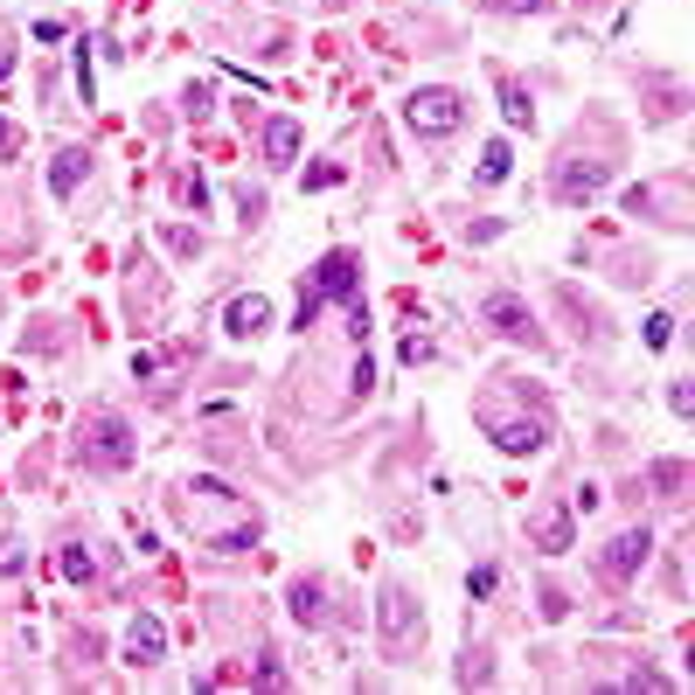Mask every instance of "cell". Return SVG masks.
Instances as JSON below:
<instances>
[{"label": "cell", "mask_w": 695, "mask_h": 695, "mask_svg": "<svg viewBox=\"0 0 695 695\" xmlns=\"http://www.w3.org/2000/svg\"><path fill=\"white\" fill-rule=\"evenodd\" d=\"M175 522H181L188 536H202L216 556H237V550H251V542H257V508L237 494V487H223L209 474H195L175 494Z\"/></svg>", "instance_id": "obj_1"}, {"label": "cell", "mask_w": 695, "mask_h": 695, "mask_svg": "<svg viewBox=\"0 0 695 695\" xmlns=\"http://www.w3.org/2000/svg\"><path fill=\"white\" fill-rule=\"evenodd\" d=\"M56 571H63L70 585H84V577H91V556H84V550H63V556H56Z\"/></svg>", "instance_id": "obj_18"}, {"label": "cell", "mask_w": 695, "mask_h": 695, "mask_svg": "<svg viewBox=\"0 0 695 695\" xmlns=\"http://www.w3.org/2000/svg\"><path fill=\"white\" fill-rule=\"evenodd\" d=\"M84 175H91V154H84V146H63V154H56V167H49V188H56V195H77Z\"/></svg>", "instance_id": "obj_14"}, {"label": "cell", "mask_w": 695, "mask_h": 695, "mask_svg": "<svg viewBox=\"0 0 695 695\" xmlns=\"http://www.w3.org/2000/svg\"><path fill=\"white\" fill-rule=\"evenodd\" d=\"M397 355H404L410 369H418V362H431V341H424V334H404V348H397Z\"/></svg>", "instance_id": "obj_22"}, {"label": "cell", "mask_w": 695, "mask_h": 695, "mask_svg": "<svg viewBox=\"0 0 695 695\" xmlns=\"http://www.w3.org/2000/svg\"><path fill=\"white\" fill-rule=\"evenodd\" d=\"M286 606H292V619H299V626H327V585H321V577H292V591H286Z\"/></svg>", "instance_id": "obj_12"}, {"label": "cell", "mask_w": 695, "mask_h": 695, "mask_svg": "<svg viewBox=\"0 0 695 695\" xmlns=\"http://www.w3.org/2000/svg\"><path fill=\"white\" fill-rule=\"evenodd\" d=\"M181 202H195V209H202V202H209V181H202V175H181Z\"/></svg>", "instance_id": "obj_25"}, {"label": "cell", "mask_w": 695, "mask_h": 695, "mask_svg": "<svg viewBox=\"0 0 695 695\" xmlns=\"http://www.w3.org/2000/svg\"><path fill=\"white\" fill-rule=\"evenodd\" d=\"M265 327H272V299L265 292H237L230 307H223V334H230V341H257Z\"/></svg>", "instance_id": "obj_11"}, {"label": "cell", "mask_w": 695, "mask_h": 695, "mask_svg": "<svg viewBox=\"0 0 695 695\" xmlns=\"http://www.w3.org/2000/svg\"><path fill=\"white\" fill-rule=\"evenodd\" d=\"M404 125L418 140H453L459 125H466V98H459V91H445V84H424V91H410V98H404Z\"/></svg>", "instance_id": "obj_5"}, {"label": "cell", "mask_w": 695, "mask_h": 695, "mask_svg": "<svg viewBox=\"0 0 695 695\" xmlns=\"http://www.w3.org/2000/svg\"><path fill=\"white\" fill-rule=\"evenodd\" d=\"M501 14H550V0H494Z\"/></svg>", "instance_id": "obj_26"}, {"label": "cell", "mask_w": 695, "mask_h": 695, "mask_svg": "<svg viewBox=\"0 0 695 695\" xmlns=\"http://www.w3.org/2000/svg\"><path fill=\"white\" fill-rule=\"evenodd\" d=\"M375 633H383V654H410L424 647V612L410 606L404 585H383V598H375Z\"/></svg>", "instance_id": "obj_6"}, {"label": "cell", "mask_w": 695, "mask_h": 695, "mask_svg": "<svg viewBox=\"0 0 695 695\" xmlns=\"http://www.w3.org/2000/svg\"><path fill=\"white\" fill-rule=\"evenodd\" d=\"M369 383H375V369H369V355L348 369V397H369Z\"/></svg>", "instance_id": "obj_21"}, {"label": "cell", "mask_w": 695, "mask_h": 695, "mask_svg": "<svg viewBox=\"0 0 695 695\" xmlns=\"http://www.w3.org/2000/svg\"><path fill=\"white\" fill-rule=\"evenodd\" d=\"M133 453H140V439H133V424H125L119 410H91L77 424V459L91 474H119V466H133Z\"/></svg>", "instance_id": "obj_4"}, {"label": "cell", "mask_w": 695, "mask_h": 695, "mask_svg": "<svg viewBox=\"0 0 695 695\" xmlns=\"http://www.w3.org/2000/svg\"><path fill=\"white\" fill-rule=\"evenodd\" d=\"M327 299H341V307H348V327H355V341H362V334H369V307H362V257H355L348 243H334L321 265H313V286L299 292L292 327L307 334L313 321H321V307H327Z\"/></svg>", "instance_id": "obj_2"}, {"label": "cell", "mask_w": 695, "mask_h": 695, "mask_svg": "<svg viewBox=\"0 0 695 695\" xmlns=\"http://www.w3.org/2000/svg\"><path fill=\"white\" fill-rule=\"evenodd\" d=\"M0 571H22V542H14V536L0 542Z\"/></svg>", "instance_id": "obj_28"}, {"label": "cell", "mask_w": 695, "mask_h": 695, "mask_svg": "<svg viewBox=\"0 0 695 695\" xmlns=\"http://www.w3.org/2000/svg\"><path fill=\"white\" fill-rule=\"evenodd\" d=\"M22 146H28V140H22V125H8V119H0V160H14Z\"/></svg>", "instance_id": "obj_24"}, {"label": "cell", "mask_w": 695, "mask_h": 695, "mask_svg": "<svg viewBox=\"0 0 695 695\" xmlns=\"http://www.w3.org/2000/svg\"><path fill=\"white\" fill-rule=\"evenodd\" d=\"M265 160L272 167H292L299 160V119H272L265 125Z\"/></svg>", "instance_id": "obj_16"}, {"label": "cell", "mask_w": 695, "mask_h": 695, "mask_svg": "<svg viewBox=\"0 0 695 695\" xmlns=\"http://www.w3.org/2000/svg\"><path fill=\"white\" fill-rule=\"evenodd\" d=\"M327 8H341V0H327Z\"/></svg>", "instance_id": "obj_30"}, {"label": "cell", "mask_w": 695, "mask_h": 695, "mask_svg": "<svg viewBox=\"0 0 695 695\" xmlns=\"http://www.w3.org/2000/svg\"><path fill=\"white\" fill-rule=\"evenodd\" d=\"M474 418L508 459H529V453L550 445V410L529 404V390H487V397L474 404Z\"/></svg>", "instance_id": "obj_3"}, {"label": "cell", "mask_w": 695, "mask_h": 695, "mask_svg": "<svg viewBox=\"0 0 695 695\" xmlns=\"http://www.w3.org/2000/svg\"><path fill=\"white\" fill-rule=\"evenodd\" d=\"M8 70H14V35L0 28V77H8Z\"/></svg>", "instance_id": "obj_29"}, {"label": "cell", "mask_w": 695, "mask_h": 695, "mask_svg": "<svg viewBox=\"0 0 695 695\" xmlns=\"http://www.w3.org/2000/svg\"><path fill=\"white\" fill-rule=\"evenodd\" d=\"M494 91H501V119H508L515 133H522V125H536V98H529V84H522V77H501Z\"/></svg>", "instance_id": "obj_13"}, {"label": "cell", "mask_w": 695, "mask_h": 695, "mask_svg": "<svg viewBox=\"0 0 695 695\" xmlns=\"http://www.w3.org/2000/svg\"><path fill=\"white\" fill-rule=\"evenodd\" d=\"M536 542H542V556H563L577 542V529H571V515H536Z\"/></svg>", "instance_id": "obj_17"}, {"label": "cell", "mask_w": 695, "mask_h": 695, "mask_svg": "<svg viewBox=\"0 0 695 695\" xmlns=\"http://www.w3.org/2000/svg\"><path fill=\"white\" fill-rule=\"evenodd\" d=\"M466 598H494V563H480V571L466 577Z\"/></svg>", "instance_id": "obj_20"}, {"label": "cell", "mask_w": 695, "mask_h": 695, "mask_svg": "<svg viewBox=\"0 0 695 695\" xmlns=\"http://www.w3.org/2000/svg\"><path fill=\"white\" fill-rule=\"evenodd\" d=\"M167 661V626L154 612H133V626H125V668H160Z\"/></svg>", "instance_id": "obj_10"}, {"label": "cell", "mask_w": 695, "mask_h": 695, "mask_svg": "<svg viewBox=\"0 0 695 695\" xmlns=\"http://www.w3.org/2000/svg\"><path fill=\"white\" fill-rule=\"evenodd\" d=\"M674 341V321H668V313H654V321H647V348H668Z\"/></svg>", "instance_id": "obj_23"}, {"label": "cell", "mask_w": 695, "mask_h": 695, "mask_svg": "<svg viewBox=\"0 0 695 695\" xmlns=\"http://www.w3.org/2000/svg\"><path fill=\"white\" fill-rule=\"evenodd\" d=\"M77 91H84V105H91V49L77 43Z\"/></svg>", "instance_id": "obj_27"}, {"label": "cell", "mask_w": 695, "mask_h": 695, "mask_svg": "<svg viewBox=\"0 0 695 695\" xmlns=\"http://www.w3.org/2000/svg\"><path fill=\"white\" fill-rule=\"evenodd\" d=\"M668 410L674 418H695V383H668Z\"/></svg>", "instance_id": "obj_19"}, {"label": "cell", "mask_w": 695, "mask_h": 695, "mask_svg": "<svg viewBox=\"0 0 695 695\" xmlns=\"http://www.w3.org/2000/svg\"><path fill=\"white\" fill-rule=\"evenodd\" d=\"M647 556H654V536L647 529H619L606 550H598V577H606V585H633Z\"/></svg>", "instance_id": "obj_7"}, {"label": "cell", "mask_w": 695, "mask_h": 695, "mask_svg": "<svg viewBox=\"0 0 695 695\" xmlns=\"http://www.w3.org/2000/svg\"><path fill=\"white\" fill-rule=\"evenodd\" d=\"M508 167H515V146H508V140H487L474 181H480V188H501V181H508Z\"/></svg>", "instance_id": "obj_15"}, {"label": "cell", "mask_w": 695, "mask_h": 695, "mask_svg": "<svg viewBox=\"0 0 695 695\" xmlns=\"http://www.w3.org/2000/svg\"><path fill=\"white\" fill-rule=\"evenodd\" d=\"M480 321L494 327L501 341H529V348H542V334H536V313H529V299H515V292H487Z\"/></svg>", "instance_id": "obj_9"}, {"label": "cell", "mask_w": 695, "mask_h": 695, "mask_svg": "<svg viewBox=\"0 0 695 695\" xmlns=\"http://www.w3.org/2000/svg\"><path fill=\"white\" fill-rule=\"evenodd\" d=\"M606 181H612V160H585V154H571V160H556V175H550V195H556V202H571V209H577V202H591Z\"/></svg>", "instance_id": "obj_8"}]
</instances>
